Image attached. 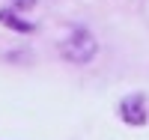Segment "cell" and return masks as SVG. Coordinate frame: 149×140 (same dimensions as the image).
Returning a JSON list of instances; mask_svg holds the SVG:
<instances>
[{"label": "cell", "mask_w": 149, "mask_h": 140, "mask_svg": "<svg viewBox=\"0 0 149 140\" xmlns=\"http://www.w3.org/2000/svg\"><path fill=\"white\" fill-rule=\"evenodd\" d=\"M95 54H98V42L86 27H72V33L60 42V57L74 66H86L90 60H95Z\"/></svg>", "instance_id": "obj_1"}, {"label": "cell", "mask_w": 149, "mask_h": 140, "mask_svg": "<svg viewBox=\"0 0 149 140\" xmlns=\"http://www.w3.org/2000/svg\"><path fill=\"white\" fill-rule=\"evenodd\" d=\"M119 116L128 125H146V119H149V101H146V95L143 93L125 95L119 101Z\"/></svg>", "instance_id": "obj_2"}, {"label": "cell", "mask_w": 149, "mask_h": 140, "mask_svg": "<svg viewBox=\"0 0 149 140\" xmlns=\"http://www.w3.org/2000/svg\"><path fill=\"white\" fill-rule=\"evenodd\" d=\"M0 24H3L6 30H15V33H36V24L33 21H24V18H18V12H12L9 6L6 9H0Z\"/></svg>", "instance_id": "obj_3"}, {"label": "cell", "mask_w": 149, "mask_h": 140, "mask_svg": "<svg viewBox=\"0 0 149 140\" xmlns=\"http://www.w3.org/2000/svg\"><path fill=\"white\" fill-rule=\"evenodd\" d=\"M36 6V0H9V9L12 12H27Z\"/></svg>", "instance_id": "obj_4"}]
</instances>
